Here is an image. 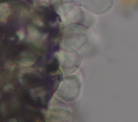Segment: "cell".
I'll return each instance as SVG.
<instances>
[{"instance_id": "cell-6", "label": "cell", "mask_w": 138, "mask_h": 122, "mask_svg": "<svg viewBox=\"0 0 138 122\" xmlns=\"http://www.w3.org/2000/svg\"><path fill=\"white\" fill-rule=\"evenodd\" d=\"M33 23H34L35 24L39 26V27H41V26H43L44 25L43 22L39 18H36L33 20Z\"/></svg>"}, {"instance_id": "cell-3", "label": "cell", "mask_w": 138, "mask_h": 122, "mask_svg": "<svg viewBox=\"0 0 138 122\" xmlns=\"http://www.w3.org/2000/svg\"><path fill=\"white\" fill-rule=\"evenodd\" d=\"M28 33L30 38L33 40H36L40 37V33L33 27H29Z\"/></svg>"}, {"instance_id": "cell-2", "label": "cell", "mask_w": 138, "mask_h": 122, "mask_svg": "<svg viewBox=\"0 0 138 122\" xmlns=\"http://www.w3.org/2000/svg\"><path fill=\"white\" fill-rule=\"evenodd\" d=\"M10 14L9 6L7 3H0V22L6 21Z\"/></svg>"}, {"instance_id": "cell-4", "label": "cell", "mask_w": 138, "mask_h": 122, "mask_svg": "<svg viewBox=\"0 0 138 122\" xmlns=\"http://www.w3.org/2000/svg\"><path fill=\"white\" fill-rule=\"evenodd\" d=\"M33 63H34V62H33L31 61H28V60L21 62L19 63V64L21 65V66L24 67H31L32 66Z\"/></svg>"}, {"instance_id": "cell-5", "label": "cell", "mask_w": 138, "mask_h": 122, "mask_svg": "<svg viewBox=\"0 0 138 122\" xmlns=\"http://www.w3.org/2000/svg\"><path fill=\"white\" fill-rule=\"evenodd\" d=\"M17 35L19 36V38L20 40H22L23 38H24V32L23 30H20L19 31H17L16 33Z\"/></svg>"}, {"instance_id": "cell-1", "label": "cell", "mask_w": 138, "mask_h": 122, "mask_svg": "<svg viewBox=\"0 0 138 122\" xmlns=\"http://www.w3.org/2000/svg\"><path fill=\"white\" fill-rule=\"evenodd\" d=\"M87 6L96 14H103L111 9L113 0H88Z\"/></svg>"}]
</instances>
